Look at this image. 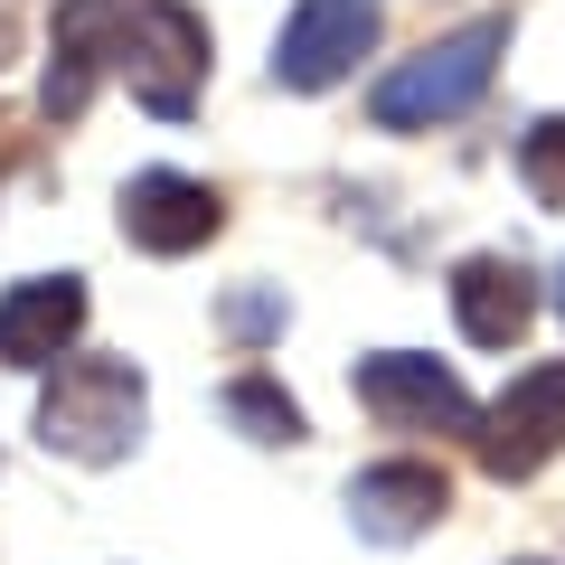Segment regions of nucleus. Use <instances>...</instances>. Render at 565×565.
Masks as SVG:
<instances>
[{
  "label": "nucleus",
  "instance_id": "1a4fd4ad",
  "mask_svg": "<svg viewBox=\"0 0 565 565\" xmlns=\"http://www.w3.org/2000/svg\"><path fill=\"white\" fill-rule=\"evenodd\" d=\"M85 330V282L76 274H29L0 292V367H57Z\"/></svg>",
  "mask_w": 565,
  "mask_h": 565
},
{
  "label": "nucleus",
  "instance_id": "ddd939ff",
  "mask_svg": "<svg viewBox=\"0 0 565 565\" xmlns=\"http://www.w3.org/2000/svg\"><path fill=\"white\" fill-rule=\"evenodd\" d=\"M519 180L537 189V207H565V114L527 122V141H519Z\"/></svg>",
  "mask_w": 565,
  "mask_h": 565
},
{
  "label": "nucleus",
  "instance_id": "f03ea898",
  "mask_svg": "<svg viewBox=\"0 0 565 565\" xmlns=\"http://www.w3.org/2000/svg\"><path fill=\"white\" fill-rule=\"evenodd\" d=\"M500 47H509V20H471V29H452V39H434V47H415V57H396V66L377 76V95H367L377 132H434V122L471 114V104L490 95Z\"/></svg>",
  "mask_w": 565,
  "mask_h": 565
},
{
  "label": "nucleus",
  "instance_id": "f257e3e1",
  "mask_svg": "<svg viewBox=\"0 0 565 565\" xmlns=\"http://www.w3.org/2000/svg\"><path fill=\"white\" fill-rule=\"evenodd\" d=\"M141 415H151V386L132 359H57L39 396V444L66 462H122L141 444Z\"/></svg>",
  "mask_w": 565,
  "mask_h": 565
},
{
  "label": "nucleus",
  "instance_id": "423d86ee",
  "mask_svg": "<svg viewBox=\"0 0 565 565\" xmlns=\"http://www.w3.org/2000/svg\"><path fill=\"white\" fill-rule=\"evenodd\" d=\"M377 47V0H302L274 39V85L292 95H330L349 66Z\"/></svg>",
  "mask_w": 565,
  "mask_h": 565
},
{
  "label": "nucleus",
  "instance_id": "9d476101",
  "mask_svg": "<svg viewBox=\"0 0 565 565\" xmlns=\"http://www.w3.org/2000/svg\"><path fill=\"white\" fill-rule=\"evenodd\" d=\"M444 509H452V481H444L434 462H377V471H359V481H349V527H359L367 546L424 537Z\"/></svg>",
  "mask_w": 565,
  "mask_h": 565
},
{
  "label": "nucleus",
  "instance_id": "6e6552de",
  "mask_svg": "<svg viewBox=\"0 0 565 565\" xmlns=\"http://www.w3.org/2000/svg\"><path fill=\"white\" fill-rule=\"evenodd\" d=\"M114 39H122V0H57V29H47V76H39V104L57 122L85 114L95 76L114 66Z\"/></svg>",
  "mask_w": 565,
  "mask_h": 565
},
{
  "label": "nucleus",
  "instance_id": "f8f14e48",
  "mask_svg": "<svg viewBox=\"0 0 565 565\" xmlns=\"http://www.w3.org/2000/svg\"><path fill=\"white\" fill-rule=\"evenodd\" d=\"M226 415L245 424V444H302V405L282 396L274 377H236L226 386Z\"/></svg>",
  "mask_w": 565,
  "mask_h": 565
},
{
  "label": "nucleus",
  "instance_id": "0eeeda50",
  "mask_svg": "<svg viewBox=\"0 0 565 565\" xmlns=\"http://www.w3.org/2000/svg\"><path fill=\"white\" fill-rule=\"evenodd\" d=\"M217 226H226V199H217L207 180H180V170H141V180L122 189V236H132L141 255H199Z\"/></svg>",
  "mask_w": 565,
  "mask_h": 565
},
{
  "label": "nucleus",
  "instance_id": "2eb2a0df",
  "mask_svg": "<svg viewBox=\"0 0 565 565\" xmlns=\"http://www.w3.org/2000/svg\"><path fill=\"white\" fill-rule=\"evenodd\" d=\"M556 311H565V264H556Z\"/></svg>",
  "mask_w": 565,
  "mask_h": 565
},
{
  "label": "nucleus",
  "instance_id": "39448f33",
  "mask_svg": "<svg viewBox=\"0 0 565 565\" xmlns=\"http://www.w3.org/2000/svg\"><path fill=\"white\" fill-rule=\"evenodd\" d=\"M481 471L490 481H527V471H546L565 452V359L527 367V377H509V396L481 415Z\"/></svg>",
  "mask_w": 565,
  "mask_h": 565
},
{
  "label": "nucleus",
  "instance_id": "9b49d317",
  "mask_svg": "<svg viewBox=\"0 0 565 565\" xmlns=\"http://www.w3.org/2000/svg\"><path fill=\"white\" fill-rule=\"evenodd\" d=\"M452 321H462L471 349H509L537 321V274L519 255H462L452 264Z\"/></svg>",
  "mask_w": 565,
  "mask_h": 565
},
{
  "label": "nucleus",
  "instance_id": "7ed1b4c3",
  "mask_svg": "<svg viewBox=\"0 0 565 565\" xmlns=\"http://www.w3.org/2000/svg\"><path fill=\"white\" fill-rule=\"evenodd\" d=\"M114 76L132 85L141 114L189 122L207 85V20L189 0H122V39H114Z\"/></svg>",
  "mask_w": 565,
  "mask_h": 565
},
{
  "label": "nucleus",
  "instance_id": "20e7f679",
  "mask_svg": "<svg viewBox=\"0 0 565 565\" xmlns=\"http://www.w3.org/2000/svg\"><path fill=\"white\" fill-rule=\"evenodd\" d=\"M359 405L377 424H396V434H471V424H481L471 386L452 377L444 359H415V349H377V359H359Z\"/></svg>",
  "mask_w": 565,
  "mask_h": 565
},
{
  "label": "nucleus",
  "instance_id": "dca6fc26",
  "mask_svg": "<svg viewBox=\"0 0 565 565\" xmlns=\"http://www.w3.org/2000/svg\"><path fill=\"white\" fill-rule=\"evenodd\" d=\"M519 565H546V556H519Z\"/></svg>",
  "mask_w": 565,
  "mask_h": 565
},
{
  "label": "nucleus",
  "instance_id": "4468645a",
  "mask_svg": "<svg viewBox=\"0 0 565 565\" xmlns=\"http://www.w3.org/2000/svg\"><path fill=\"white\" fill-rule=\"evenodd\" d=\"M226 321H236L245 340H264V330H282V302H274V292H236V302H226Z\"/></svg>",
  "mask_w": 565,
  "mask_h": 565
}]
</instances>
